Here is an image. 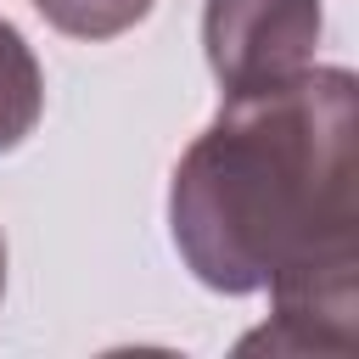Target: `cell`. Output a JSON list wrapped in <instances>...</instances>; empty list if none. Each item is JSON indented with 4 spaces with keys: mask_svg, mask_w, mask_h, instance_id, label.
<instances>
[{
    "mask_svg": "<svg viewBox=\"0 0 359 359\" xmlns=\"http://www.w3.org/2000/svg\"><path fill=\"white\" fill-rule=\"evenodd\" d=\"M39 107H45L39 62L22 45V34L11 22H0V151H11L39 123Z\"/></svg>",
    "mask_w": 359,
    "mask_h": 359,
    "instance_id": "3",
    "label": "cell"
},
{
    "mask_svg": "<svg viewBox=\"0 0 359 359\" xmlns=\"http://www.w3.org/2000/svg\"><path fill=\"white\" fill-rule=\"evenodd\" d=\"M174 247L213 292H269L275 325L241 353H353L359 342V84L303 67L224 95L168 191Z\"/></svg>",
    "mask_w": 359,
    "mask_h": 359,
    "instance_id": "1",
    "label": "cell"
},
{
    "mask_svg": "<svg viewBox=\"0 0 359 359\" xmlns=\"http://www.w3.org/2000/svg\"><path fill=\"white\" fill-rule=\"evenodd\" d=\"M0 292H6V241H0Z\"/></svg>",
    "mask_w": 359,
    "mask_h": 359,
    "instance_id": "5",
    "label": "cell"
},
{
    "mask_svg": "<svg viewBox=\"0 0 359 359\" xmlns=\"http://www.w3.org/2000/svg\"><path fill=\"white\" fill-rule=\"evenodd\" d=\"M202 45L224 95L280 84L314 67L320 0H208Z\"/></svg>",
    "mask_w": 359,
    "mask_h": 359,
    "instance_id": "2",
    "label": "cell"
},
{
    "mask_svg": "<svg viewBox=\"0 0 359 359\" xmlns=\"http://www.w3.org/2000/svg\"><path fill=\"white\" fill-rule=\"evenodd\" d=\"M34 6L45 22H56L73 39H112L151 11V0H34Z\"/></svg>",
    "mask_w": 359,
    "mask_h": 359,
    "instance_id": "4",
    "label": "cell"
}]
</instances>
